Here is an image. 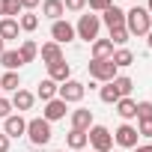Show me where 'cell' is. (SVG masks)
<instances>
[{"instance_id":"cell-1","label":"cell","mask_w":152,"mask_h":152,"mask_svg":"<svg viewBox=\"0 0 152 152\" xmlns=\"http://www.w3.org/2000/svg\"><path fill=\"white\" fill-rule=\"evenodd\" d=\"M125 30L131 33V36H146L149 30H152V15L146 12V6H131L128 12H125Z\"/></svg>"},{"instance_id":"cell-2","label":"cell","mask_w":152,"mask_h":152,"mask_svg":"<svg viewBox=\"0 0 152 152\" xmlns=\"http://www.w3.org/2000/svg\"><path fill=\"white\" fill-rule=\"evenodd\" d=\"M51 137H54V131H51V122L48 119H42V116L27 119V140L33 146H48Z\"/></svg>"},{"instance_id":"cell-3","label":"cell","mask_w":152,"mask_h":152,"mask_svg":"<svg viewBox=\"0 0 152 152\" xmlns=\"http://www.w3.org/2000/svg\"><path fill=\"white\" fill-rule=\"evenodd\" d=\"M99 30H102V18H99L96 12L81 15V18H78V24H75V36L84 39V42H90V45L99 39Z\"/></svg>"},{"instance_id":"cell-4","label":"cell","mask_w":152,"mask_h":152,"mask_svg":"<svg viewBox=\"0 0 152 152\" xmlns=\"http://www.w3.org/2000/svg\"><path fill=\"white\" fill-rule=\"evenodd\" d=\"M87 69H90V78H93L96 84H110V81L116 78V72H119L110 60H90Z\"/></svg>"},{"instance_id":"cell-5","label":"cell","mask_w":152,"mask_h":152,"mask_svg":"<svg viewBox=\"0 0 152 152\" xmlns=\"http://www.w3.org/2000/svg\"><path fill=\"white\" fill-rule=\"evenodd\" d=\"M87 137H90V146H93L96 152H110V149H113V131H110L107 125H93V128L87 131Z\"/></svg>"},{"instance_id":"cell-6","label":"cell","mask_w":152,"mask_h":152,"mask_svg":"<svg viewBox=\"0 0 152 152\" xmlns=\"http://www.w3.org/2000/svg\"><path fill=\"white\" fill-rule=\"evenodd\" d=\"M84 96H87V84L75 81V78H69V81L60 84V90H57V99H63L66 104H78V102H84Z\"/></svg>"},{"instance_id":"cell-7","label":"cell","mask_w":152,"mask_h":152,"mask_svg":"<svg viewBox=\"0 0 152 152\" xmlns=\"http://www.w3.org/2000/svg\"><path fill=\"white\" fill-rule=\"evenodd\" d=\"M137 140H140V134H137V128H134L131 122H122V125L113 131V143H116L119 149H134Z\"/></svg>"},{"instance_id":"cell-8","label":"cell","mask_w":152,"mask_h":152,"mask_svg":"<svg viewBox=\"0 0 152 152\" xmlns=\"http://www.w3.org/2000/svg\"><path fill=\"white\" fill-rule=\"evenodd\" d=\"M72 39H78V36H75V24H69L66 18L51 21V42H57V45H69Z\"/></svg>"},{"instance_id":"cell-9","label":"cell","mask_w":152,"mask_h":152,"mask_svg":"<svg viewBox=\"0 0 152 152\" xmlns=\"http://www.w3.org/2000/svg\"><path fill=\"white\" fill-rule=\"evenodd\" d=\"M3 134L12 140V137H24L27 134V119L21 116V113H12V116H6L3 119Z\"/></svg>"},{"instance_id":"cell-10","label":"cell","mask_w":152,"mask_h":152,"mask_svg":"<svg viewBox=\"0 0 152 152\" xmlns=\"http://www.w3.org/2000/svg\"><path fill=\"white\" fill-rule=\"evenodd\" d=\"M96 125V116L90 107H78V110H72V128L75 131H90Z\"/></svg>"},{"instance_id":"cell-11","label":"cell","mask_w":152,"mask_h":152,"mask_svg":"<svg viewBox=\"0 0 152 152\" xmlns=\"http://www.w3.org/2000/svg\"><path fill=\"white\" fill-rule=\"evenodd\" d=\"M9 102H12V110L24 113V110H30V107L36 104V93H30V90H24V87H21V90H15V93H12V99H9Z\"/></svg>"},{"instance_id":"cell-12","label":"cell","mask_w":152,"mask_h":152,"mask_svg":"<svg viewBox=\"0 0 152 152\" xmlns=\"http://www.w3.org/2000/svg\"><path fill=\"white\" fill-rule=\"evenodd\" d=\"M66 113H69V104H66L63 99H51V102H45L42 119H48V122H57V119H63Z\"/></svg>"},{"instance_id":"cell-13","label":"cell","mask_w":152,"mask_h":152,"mask_svg":"<svg viewBox=\"0 0 152 152\" xmlns=\"http://www.w3.org/2000/svg\"><path fill=\"white\" fill-rule=\"evenodd\" d=\"M99 18H102V24H107V30H113V27H125V9H119L116 3H113L110 9H104Z\"/></svg>"},{"instance_id":"cell-14","label":"cell","mask_w":152,"mask_h":152,"mask_svg":"<svg viewBox=\"0 0 152 152\" xmlns=\"http://www.w3.org/2000/svg\"><path fill=\"white\" fill-rule=\"evenodd\" d=\"M39 57H42L45 66H54V63L66 60V57H63V45H57V42H45V45L39 48Z\"/></svg>"},{"instance_id":"cell-15","label":"cell","mask_w":152,"mask_h":152,"mask_svg":"<svg viewBox=\"0 0 152 152\" xmlns=\"http://www.w3.org/2000/svg\"><path fill=\"white\" fill-rule=\"evenodd\" d=\"M113 107H116V113H119V119H122V122H131V119H137V102H134L131 96L119 99Z\"/></svg>"},{"instance_id":"cell-16","label":"cell","mask_w":152,"mask_h":152,"mask_svg":"<svg viewBox=\"0 0 152 152\" xmlns=\"http://www.w3.org/2000/svg\"><path fill=\"white\" fill-rule=\"evenodd\" d=\"M48 78H51L54 84H66V81L72 78V66H69L66 60H60V63L48 66Z\"/></svg>"},{"instance_id":"cell-17","label":"cell","mask_w":152,"mask_h":152,"mask_svg":"<svg viewBox=\"0 0 152 152\" xmlns=\"http://www.w3.org/2000/svg\"><path fill=\"white\" fill-rule=\"evenodd\" d=\"M63 15H66V6H63V0H42V18L60 21Z\"/></svg>"},{"instance_id":"cell-18","label":"cell","mask_w":152,"mask_h":152,"mask_svg":"<svg viewBox=\"0 0 152 152\" xmlns=\"http://www.w3.org/2000/svg\"><path fill=\"white\" fill-rule=\"evenodd\" d=\"M66 146H69L72 152L87 149V146H90V137H87V131H75V128H72V131L66 134Z\"/></svg>"},{"instance_id":"cell-19","label":"cell","mask_w":152,"mask_h":152,"mask_svg":"<svg viewBox=\"0 0 152 152\" xmlns=\"http://www.w3.org/2000/svg\"><path fill=\"white\" fill-rule=\"evenodd\" d=\"M18 33H21V27H18L15 18H0V39H3V42L18 39Z\"/></svg>"},{"instance_id":"cell-20","label":"cell","mask_w":152,"mask_h":152,"mask_svg":"<svg viewBox=\"0 0 152 152\" xmlns=\"http://www.w3.org/2000/svg\"><path fill=\"white\" fill-rule=\"evenodd\" d=\"M113 57V42L110 39H96L93 42V60H110Z\"/></svg>"},{"instance_id":"cell-21","label":"cell","mask_w":152,"mask_h":152,"mask_svg":"<svg viewBox=\"0 0 152 152\" xmlns=\"http://www.w3.org/2000/svg\"><path fill=\"white\" fill-rule=\"evenodd\" d=\"M57 90H60V84H54L51 78H45V81H39V87H36V99L51 102V99H57Z\"/></svg>"},{"instance_id":"cell-22","label":"cell","mask_w":152,"mask_h":152,"mask_svg":"<svg viewBox=\"0 0 152 152\" xmlns=\"http://www.w3.org/2000/svg\"><path fill=\"white\" fill-rule=\"evenodd\" d=\"M18 57H21V63L27 66V63H33L36 57H39V45L33 42V39H24L21 42V48H18Z\"/></svg>"},{"instance_id":"cell-23","label":"cell","mask_w":152,"mask_h":152,"mask_svg":"<svg viewBox=\"0 0 152 152\" xmlns=\"http://www.w3.org/2000/svg\"><path fill=\"white\" fill-rule=\"evenodd\" d=\"M110 63H113L116 69H128V66H134V54H131L128 48H113Z\"/></svg>"},{"instance_id":"cell-24","label":"cell","mask_w":152,"mask_h":152,"mask_svg":"<svg viewBox=\"0 0 152 152\" xmlns=\"http://www.w3.org/2000/svg\"><path fill=\"white\" fill-rule=\"evenodd\" d=\"M0 66H3L6 72H18V69H21L24 63H21V57H18V51H9V48H6L3 54H0Z\"/></svg>"},{"instance_id":"cell-25","label":"cell","mask_w":152,"mask_h":152,"mask_svg":"<svg viewBox=\"0 0 152 152\" xmlns=\"http://www.w3.org/2000/svg\"><path fill=\"white\" fill-rule=\"evenodd\" d=\"M99 99H102L104 104H116L122 96H119V90H116L113 81H110V84H102V87H99Z\"/></svg>"},{"instance_id":"cell-26","label":"cell","mask_w":152,"mask_h":152,"mask_svg":"<svg viewBox=\"0 0 152 152\" xmlns=\"http://www.w3.org/2000/svg\"><path fill=\"white\" fill-rule=\"evenodd\" d=\"M0 90H6V93L21 90V75H18V72H3V78H0Z\"/></svg>"},{"instance_id":"cell-27","label":"cell","mask_w":152,"mask_h":152,"mask_svg":"<svg viewBox=\"0 0 152 152\" xmlns=\"http://www.w3.org/2000/svg\"><path fill=\"white\" fill-rule=\"evenodd\" d=\"M18 27H21L24 33H33V30L39 27V15H36V12H21V18H18Z\"/></svg>"},{"instance_id":"cell-28","label":"cell","mask_w":152,"mask_h":152,"mask_svg":"<svg viewBox=\"0 0 152 152\" xmlns=\"http://www.w3.org/2000/svg\"><path fill=\"white\" fill-rule=\"evenodd\" d=\"M113 87L119 90V96L125 99V96H131V90H134V81L128 78V75H116V78H113Z\"/></svg>"},{"instance_id":"cell-29","label":"cell","mask_w":152,"mask_h":152,"mask_svg":"<svg viewBox=\"0 0 152 152\" xmlns=\"http://www.w3.org/2000/svg\"><path fill=\"white\" fill-rule=\"evenodd\" d=\"M128 39H131V33H128L125 27H113V30H110V42H113V45L125 48V42H128Z\"/></svg>"},{"instance_id":"cell-30","label":"cell","mask_w":152,"mask_h":152,"mask_svg":"<svg viewBox=\"0 0 152 152\" xmlns=\"http://www.w3.org/2000/svg\"><path fill=\"white\" fill-rule=\"evenodd\" d=\"M140 119H152V102H149V99L137 102V122H140Z\"/></svg>"},{"instance_id":"cell-31","label":"cell","mask_w":152,"mask_h":152,"mask_svg":"<svg viewBox=\"0 0 152 152\" xmlns=\"http://www.w3.org/2000/svg\"><path fill=\"white\" fill-rule=\"evenodd\" d=\"M21 12H24V9H21L18 0H6V15H3V18H15V21H18V18H21Z\"/></svg>"},{"instance_id":"cell-32","label":"cell","mask_w":152,"mask_h":152,"mask_svg":"<svg viewBox=\"0 0 152 152\" xmlns=\"http://www.w3.org/2000/svg\"><path fill=\"white\" fill-rule=\"evenodd\" d=\"M87 6H90V12H104L113 6V0H87Z\"/></svg>"},{"instance_id":"cell-33","label":"cell","mask_w":152,"mask_h":152,"mask_svg":"<svg viewBox=\"0 0 152 152\" xmlns=\"http://www.w3.org/2000/svg\"><path fill=\"white\" fill-rule=\"evenodd\" d=\"M66 12H84L87 9V0H63Z\"/></svg>"},{"instance_id":"cell-34","label":"cell","mask_w":152,"mask_h":152,"mask_svg":"<svg viewBox=\"0 0 152 152\" xmlns=\"http://www.w3.org/2000/svg\"><path fill=\"white\" fill-rule=\"evenodd\" d=\"M134 128H137V134H140V137H152V119H140Z\"/></svg>"},{"instance_id":"cell-35","label":"cell","mask_w":152,"mask_h":152,"mask_svg":"<svg viewBox=\"0 0 152 152\" xmlns=\"http://www.w3.org/2000/svg\"><path fill=\"white\" fill-rule=\"evenodd\" d=\"M6 116H12V102L6 96H0V119H6Z\"/></svg>"},{"instance_id":"cell-36","label":"cell","mask_w":152,"mask_h":152,"mask_svg":"<svg viewBox=\"0 0 152 152\" xmlns=\"http://www.w3.org/2000/svg\"><path fill=\"white\" fill-rule=\"evenodd\" d=\"M18 3H21V9H24V12H33V9L42 3V0H18Z\"/></svg>"},{"instance_id":"cell-37","label":"cell","mask_w":152,"mask_h":152,"mask_svg":"<svg viewBox=\"0 0 152 152\" xmlns=\"http://www.w3.org/2000/svg\"><path fill=\"white\" fill-rule=\"evenodd\" d=\"M9 146H12V140H9L3 131H0V152H9Z\"/></svg>"},{"instance_id":"cell-38","label":"cell","mask_w":152,"mask_h":152,"mask_svg":"<svg viewBox=\"0 0 152 152\" xmlns=\"http://www.w3.org/2000/svg\"><path fill=\"white\" fill-rule=\"evenodd\" d=\"M134 152H152V143H137Z\"/></svg>"},{"instance_id":"cell-39","label":"cell","mask_w":152,"mask_h":152,"mask_svg":"<svg viewBox=\"0 0 152 152\" xmlns=\"http://www.w3.org/2000/svg\"><path fill=\"white\" fill-rule=\"evenodd\" d=\"M6 15V0H0V18Z\"/></svg>"},{"instance_id":"cell-40","label":"cell","mask_w":152,"mask_h":152,"mask_svg":"<svg viewBox=\"0 0 152 152\" xmlns=\"http://www.w3.org/2000/svg\"><path fill=\"white\" fill-rule=\"evenodd\" d=\"M146 45H149V51H152V30L146 33Z\"/></svg>"},{"instance_id":"cell-41","label":"cell","mask_w":152,"mask_h":152,"mask_svg":"<svg viewBox=\"0 0 152 152\" xmlns=\"http://www.w3.org/2000/svg\"><path fill=\"white\" fill-rule=\"evenodd\" d=\"M3 51H6V42H3V39H0V54H3Z\"/></svg>"},{"instance_id":"cell-42","label":"cell","mask_w":152,"mask_h":152,"mask_svg":"<svg viewBox=\"0 0 152 152\" xmlns=\"http://www.w3.org/2000/svg\"><path fill=\"white\" fill-rule=\"evenodd\" d=\"M146 12H149V15H152V0H149V3H146Z\"/></svg>"},{"instance_id":"cell-43","label":"cell","mask_w":152,"mask_h":152,"mask_svg":"<svg viewBox=\"0 0 152 152\" xmlns=\"http://www.w3.org/2000/svg\"><path fill=\"white\" fill-rule=\"evenodd\" d=\"M116 152H122V149H116Z\"/></svg>"},{"instance_id":"cell-44","label":"cell","mask_w":152,"mask_h":152,"mask_svg":"<svg viewBox=\"0 0 152 152\" xmlns=\"http://www.w3.org/2000/svg\"><path fill=\"white\" fill-rule=\"evenodd\" d=\"M54 152H60V149H54Z\"/></svg>"},{"instance_id":"cell-45","label":"cell","mask_w":152,"mask_h":152,"mask_svg":"<svg viewBox=\"0 0 152 152\" xmlns=\"http://www.w3.org/2000/svg\"><path fill=\"white\" fill-rule=\"evenodd\" d=\"M78 152H84V149H78Z\"/></svg>"}]
</instances>
